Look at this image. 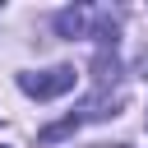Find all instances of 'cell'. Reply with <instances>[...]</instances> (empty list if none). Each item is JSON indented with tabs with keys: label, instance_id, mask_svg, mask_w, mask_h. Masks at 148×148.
I'll return each instance as SVG.
<instances>
[{
	"label": "cell",
	"instance_id": "obj_2",
	"mask_svg": "<svg viewBox=\"0 0 148 148\" xmlns=\"http://www.w3.org/2000/svg\"><path fill=\"white\" fill-rule=\"evenodd\" d=\"M83 23H88L83 9H60V14H56V32H60V37H79Z\"/></svg>",
	"mask_w": 148,
	"mask_h": 148
},
{
	"label": "cell",
	"instance_id": "obj_1",
	"mask_svg": "<svg viewBox=\"0 0 148 148\" xmlns=\"http://www.w3.org/2000/svg\"><path fill=\"white\" fill-rule=\"evenodd\" d=\"M74 65H56V69H42V74H18V88L28 92V97H37V102H46V97H60V92H69L74 88Z\"/></svg>",
	"mask_w": 148,
	"mask_h": 148
}]
</instances>
